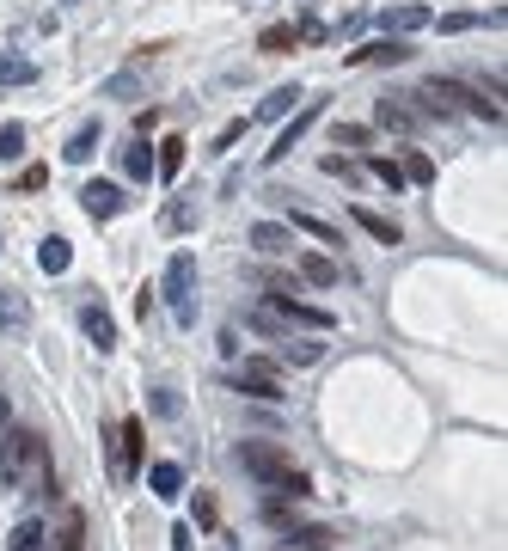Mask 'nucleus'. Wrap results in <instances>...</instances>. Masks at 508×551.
Here are the masks:
<instances>
[{"instance_id":"c756f323","label":"nucleus","mask_w":508,"mask_h":551,"mask_svg":"<svg viewBox=\"0 0 508 551\" xmlns=\"http://www.w3.org/2000/svg\"><path fill=\"white\" fill-rule=\"evenodd\" d=\"M398 166H404V184H435V160L429 154H404Z\"/></svg>"},{"instance_id":"2f4dec72","label":"nucleus","mask_w":508,"mask_h":551,"mask_svg":"<svg viewBox=\"0 0 508 551\" xmlns=\"http://www.w3.org/2000/svg\"><path fill=\"white\" fill-rule=\"evenodd\" d=\"M25 154V123H7L0 129V160H19Z\"/></svg>"},{"instance_id":"a211bd4d","label":"nucleus","mask_w":508,"mask_h":551,"mask_svg":"<svg viewBox=\"0 0 508 551\" xmlns=\"http://www.w3.org/2000/svg\"><path fill=\"white\" fill-rule=\"evenodd\" d=\"M349 221L362 227L368 239H380V245H398V239H404V233H398V221H392V215H374V209H349Z\"/></svg>"},{"instance_id":"1a4fd4ad","label":"nucleus","mask_w":508,"mask_h":551,"mask_svg":"<svg viewBox=\"0 0 508 551\" xmlns=\"http://www.w3.org/2000/svg\"><path fill=\"white\" fill-rule=\"evenodd\" d=\"M319 111H325V105H319V98H307V111H294V123H288V129L276 135V147H270V154H264V160H270V166H282V160L294 154V141H307V129L319 123Z\"/></svg>"},{"instance_id":"6ab92c4d","label":"nucleus","mask_w":508,"mask_h":551,"mask_svg":"<svg viewBox=\"0 0 508 551\" xmlns=\"http://www.w3.org/2000/svg\"><path fill=\"white\" fill-rule=\"evenodd\" d=\"M7 551H49V527L37 515H25L13 533H7Z\"/></svg>"},{"instance_id":"72a5a7b5","label":"nucleus","mask_w":508,"mask_h":551,"mask_svg":"<svg viewBox=\"0 0 508 551\" xmlns=\"http://www.w3.org/2000/svg\"><path fill=\"white\" fill-rule=\"evenodd\" d=\"M325 172H331V178H343V184H362V166L343 160V154H325Z\"/></svg>"},{"instance_id":"4468645a","label":"nucleus","mask_w":508,"mask_h":551,"mask_svg":"<svg viewBox=\"0 0 508 551\" xmlns=\"http://www.w3.org/2000/svg\"><path fill=\"white\" fill-rule=\"evenodd\" d=\"M251 245H258L264 258H282V252H294V233L282 221H258V227H251Z\"/></svg>"},{"instance_id":"39448f33","label":"nucleus","mask_w":508,"mask_h":551,"mask_svg":"<svg viewBox=\"0 0 508 551\" xmlns=\"http://www.w3.org/2000/svg\"><path fill=\"white\" fill-rule=\"evenodd\" d=\"M80 209H86L92 221H117V215L129 209V196H123V184H111V178H92V184L80 190Z\"/></svg>"},{"instance_id":"412c9836","label":"nucleus","mask_w":508,"mask_h":551,"mask_svg":"<svg viewBox=\"0 0 508 551\" xmlns=\"http://www.w3.org/2000/svg\"><path fill=\"white\" fill-rule=\"evenodd\" d=\"M147 484H154V496H166V503H172V496L184 490V466L178 460H154V466H147Z\"/></svg>"},{"instance_id":"f8f14e48","label":"nucleus","mask_w":508,"mask_h":551,"mask_svg":"<svg viewBox=\"0 0 508 551\" xmlns=\"http://www.w3.org/2000/svg\"><path fill=\"white\" fill-rule=\"evenodd\" d=\"M49 539H56L49 551H86V509H62V521H56Z\"/></svg>"},{"instance_id":"f03ea898","label":"nucleus","mask_w":508,"mask_h":551,"mask_svg":"<svg viewBox=\"0 0 508 551\" xmlns=\"http://www.w3.org/2000/svg\"><path fill=\"white\" fill-rule=\"evenodd\" d=\"M239 466L258 478L264 490H276V496H294V503H300V496H313V478L300 472L294 454H288V447H276V441H245L239 447Z\"/></svg>"},{"instance_id":"f3484780","label":"nucleus","mask_w":508,"mask_h":551,"mask_svg":"<svg viewBox=\"0 0 508 551\" xmlns=\"http://www.w3.org/2000/svg\"><path fill=\"white\" fill-rule=\"evenodd\" d=\"M196 221H202V209H196V196H172V203L160 209V227H166V233H190Z\"/></svg>"},{"instance_id":"dca6fc26","label":"nucleus","mask_w":508,"mask_h":551,"mask_svg":"<svg viewBox=\"0 0 508 551\" xmlns=\"http://www.w3.org/2000/svg\"><path fill=\"white\" fill-rule=\"evenodd\" d=\"M184 147H190L184 135H166V141H160V154H154V178H160V184H172V178L184 172Z\"/></svg>"},{"instance_id":"7ed1b4c3","label":"nucleus","mask_w":508,"mask_h":551,"mask_svg":"<svg viewBox=\"0 0 508 551\" xmlns=\"http://www.w3.org/2000/svg\"><path fill=\"white\" fill-rule=\"evenodd\" d=\"M141 454H147V423H141V417H123L117 435H111V478H117V484H135Z\"/></svg>"},{"instance_id":"e433bc0d","label":"nucleus","mask_w":508,"mask_h":551,"mask_svg":"<svg viewBox=\"0 0 508 551\" xmlns=\"http://www.w3.org/2000/svg\"><path fill=\"white\" fill-rule=\"evenodd\" d=\"M472 25H478L472 13H447V19H441V31H472Z\"/></svg>"},{"instance_id":"c85d7f7f","label":"nucleus","mask_w":508,"mask_h":551,"mask_svg":"<svg viewBox=\"0 0 508 551\" xmlns=\"http://www.w3.org/2000/svg\"><path fill=\"white\" fill-rule=\"evenodd\" d=\"M294 43H300V31H294V25H270V31L258 37V49H264V56H288Z\"/></svg>"},{"instance_id":"2eb2a0df","label":"nucleus","mask_w":508,"mask_h":551,"mask_svg":"<svg viewBox=\"0 0 508 551\" xmlns=\"http://www.w3.org/2000/svg\"><path fill=\"white\" fill-rule=\"evenodd\" d=\"M98 141H105V129H98V123H80V129L68 135V147H62V160H68V166H86V160L98 154Z\"/></svg>"},{"instance_id":"9b49d317","label":"nucleus","mask_w":508,"mask_h":551,"mask_svg":"<svg viewBox=\"0 0 508 551\" xmlns=\"http://www.w3.org/2000/svg\"><path fill=\"white\" fill-rule=\"evenodd\" d=\"M380 25H386V37H411V31H423V25H429V7L404 0V7H386V13H380Z\"/></svg>"},{"instance_id":"f704fd0d","label":"nucleus","mask_w":508,"mask_h":551,"mask_svg":"<svg viewBox=\"0 0 508 551\" xmlns=\"http://www.w3.org/2000/svg\"><path fill=\"white\" fill-rule=\"evenodd\" d=\"M245 123H251V117H233V123H227V129H221V135H215V154H227V147H233V141H239V135H245Z\"/></svg>"},{"instance_id":"f257e3e1","label":"nucleus","mask_w":508,"mask_h":551,"mask_svg":"<svg viewBox=\"0 0 508 551\" xmlns=\"http://www.w3.org/2000/svg\"><path fill=\"white\" fill-rule=\"evenodd\" d=\"M0 484H7V490H49V496H56L49 441L31 423H0Z\"/></svg>"},{"instance_id":"423d86ee","label":"nucleus","mask_w":508,"mask_h":551,"mask_svg":"<svg viewBox=\"0 0 508 551\" xmlns=\"http://www.w3.org/2000/svg\"><path fill=\"white\" fill-rule=\"evenodd\" d=\"M239 392H251V398H264V405H276V398H282V368L264 362V356H245V368H239Z\"/></svg>"},{"instance_id":"cd10ccee","label":"nucleus","mask_w":508,"mask_h":551,"mask_svg":"<svg viewBox=\"0 0 508 551\" xmlns=\"http://www.w3.org/2000/svg\"><path fill=\"white\" fill-rule=\"evenodd\" d=\"M300 276H307L313 288H337V264H331V258H319V252L300 258Z\"/></svg>"},{"instance_id":"ddd939ff","label":"nucleus","mask_w":508,"mask_h":551,"mask_svg":"<svg viewBox=\"0 0 508 551\" xmlns=\"http://www.w3.org/2000/svg\"><path fill=\"white\" fill-rule=\"evenodd\" d=\"M68 264H74V245H68L62 233H49V239L37 245V270H43V276H68Z\"/></svg>"},{"instance_id":"b1692460","label":"nucleus","mask_w":508,"mask_h":551,"mask_svg":"<svg viewBox=\"0 0 508 551\" xmlns=\"http://www.w3.org/2000/svg\"><path fill=\"white\" fill-rule=\"evenodd\" d=\"M300 98H307V92H300L294 80H288V86H276V92L264 98V105H258V123H270V117H288V111L300 105Z\"/></svg>"},{"instance_id":"a878e982","label":"nucleus","mask_w":508,"mask_h":551,"mask_svg":"<svg viewBox=\"0 0 508 551\" xmlns=\"http://www.w3.org/2000/svg\"><path fill=\"white\" fill-rule=\"evenodd\" d=\"M325 356V343H307V337H282V362H294V368H307V362H319Z\"/></svg>"},{"instance_id":"4c0bfd02","label":"nucleus","mask_w":508,"mask_h":551,"mask_svg":"<svg viewBox=\"0 0 508 551\" xmlns=\"http://www.w3.org/2000/svg\"><path fill=\"white\" fill-rule=\"evenodd\" d=\"M172 551H190V527H172Z\"/></svg>"},{"instance_id":"20e7f679","label":"nucleus","mask_w":508,"mask_h":551,"mask_svg":"<svg viewBox=\"0 0 508 551\" xmlns=\"http://www.w3.org/2000/svg\"><path fill=\"white\" fill-rule=\"evenodd\" d=\"M166 307L178 325H196V258L190 252H172L166 264Z\"/></svg>"},{"instance_id":"0eeeda50","label":"nucleus","mask_w":508,"mask_h":551,"mask_svg":"<svg viewBox=\"0 0 508 551\" xmlns=\"http://www.w3.org/2000/svg\"><path fill=\"white\" fill-rule=\"evenodd\" d=\"M398 62H411V43L404 37H380V43L349 49V68H398Z\"/></svg>"},{"instance_id":"5701e85b","label":"nucleus","mask_w":508,"mask_h":551,"mask_svg":"<svg viewBox=\"0 0 508 551\" xmlns=\"http://www.w3.org/2000/svg\"><path fill=\"white\" fill-rule=\"evenodd\" d=\"M288 233H313L319 245H343V227H331V221H319V215H307V209H294Z\"/></svg>"},{"instance_id":"bb28decb","label":"nucleus","mask_w":508,"mask_h":551,"mask_svg":"<svg viewBox=\"0 0 508 551\" xmlns=\"http://www.w3.org/2000/svg\"><path fill=\"white\" fill-rule=\"evenodd\" d=\"M31 80H37L31 56H0V86H31Z\"/></svg>"},{"instance_id":"7c9ffc66","label":"nucleus","mask_w":508,"mask_h":551,"mask_svg":"<svg viewBox=\"0 0 508 551\" xmlns=\"http://www.w3.org/2000/svg\"><path fill=\"white\" fill-rule=\"evenodd\" d=\"M368 172H374L380 184H392V190H404V166H398V160H386V154H374V160H368Z\"/></svg>"},{"instance_id":"9d476101","label":"nucleus","mask_w":508,"mask_h":551,"mask_svg":"<svg viewBox=\"0 0 508 551\" xmlns=\"http://www.w3.org/2000/svg\"><path fill=\"white\" fill-rule=\"evenodd\" d=\"M80 331H86L98 349H117V319H111L105 300H86V307H80Z\"/></svg>"},{"instance_id":"4be33fe9","label":"nucleus","mask_w":508,"mask_h":551,"mask_svg":"<svg viewBox=\"0 0 508 551\" xmlns=\"http://www.w3.org/2000/svg\"><path fill=\"white\" fill-rule=\"evenodd\" d=\"M31 325V307L19 288H0V331H25Z\"/></svg>"},{"instance_id":"aec40b11","label":"nucleus","mask_w":508,"mask_h":551,"mask_svg":"<svg viewBox=\"0 0 508 551\" xmlns=\"http://www.w3.org/2000/svg\"><path fill=\"white\" fill-rule=\"evenodd\" d=\"M123 172H129L135 184H147V178H154V147H147V135H135V141L123 147Z\"/></svg>"},{"instance_id":"393cba45","label":"nucleus","mask_w":508,"mask_h":551,"mask_svg":"<svg viewBox=\"0 0 508 551\" xmlns=\"http://www.w3.org/2000/svg\"><path fill=\"white\" fill-rule=\"evenodd\" d=\"M98 92H105V98H141V92H147V80H141V68H123V74H111Z\"/></svg>"},{"instance_id":"6e6552de","label":"nucleus","mask_w":508,"mask_h":551,"mask_svg":"<svg viewBox=\"0 0 508 551\" xmlns=\"http://www.w3.org/2000/svg\"><path fill=\"white\" fill-rule=\"evenodd\" d=\"M374 123H380V129H398V135H417V129H423V111L411 105V98L392 92V98H374Z\"/></svg>"},{"instance_id":"c9c22d12","label":"nucleus","mask_w":508,"mask_h":551,"mask_svg":"<svg viewBox=\"0 0 508 551\" xmlns=\"http://www.w3.org/2000/svg\"><path fill=\"white\" fill-rule=\"evenodd\" d=\"M43 184H49V166H25L19 172V190H43Z\"/></svg>"},{"instance_id":"473e14b6","label":"nucleus","mask_w":508,"mask_h":551,"mask_svg":"<svg viewBox=\"0 0 508 551\" xmlns=\"http://www.w3.org/2000/svg\"><path fill=\"white\" fill-rule=\"evenodd\" d=\"M331 135H337V147H368V135H374V129H368V123H337Z\"/></svg>"}]
</instances>
